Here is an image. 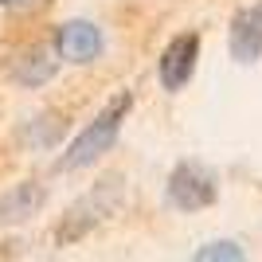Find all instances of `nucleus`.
Returning <instances> with one entry per match:
<instances>
[{"mask_svg": "<svg viewBox=\"0 0 262 262\" xmlns=\"http://www.w3.org/2000/svg\"><path fill=\"white\" fill-rule=\"evenodd\" d=\"M129 110H133V94L129 90H118V94L94 114V121L63 149V157L55 161V168H59V172H78V168H90L94 161H102V157L118 145L121 121L129 118Z\"/></svg>", "mask_w": 262, "mask_h": 262, "instance_id": "nucleus-1", "label": "nucleus"}, {"mask_svg": "<svg viewBox=\"0 0 262 262\" xmlns=\"http://www.w3.org/2000/svg\"><path fill=\"white\" fill-rule=\"evenodd\" d=\"M118 208H121V180H118V176H110V180H102L94 192H86V196L63 215V223H59V231H55V239L63 243V247H67V243H78L82 235H90L102 219H110Z\"/></svg>", "mask_w": 262, "mask_h": 262, "instance_id": "nucleus-2", "label": "nucleus"}, {"mask_svg": "<svg viewBox=\"0 0 262 262\" xmlns=\"http://www.w3.org/2000/svg\"><path fill=\"white\" fill-rule=\"evenodd\" d=\"M164 196L168 204L180 211H200V208H211L219 196V180L211 172L208 164L200 161H180L168 176V184H164Z\"/></svg>", "mask_w": 262, "mask_h": 262, "instance_id": "nucleus-3", "label": "nucleus"}, {"mask_svg": "<svg viewBox=\"0 0 262 262\" xmlns=\"http://www.w3.org/2000/svg\"><path fill=\"white\" fill-rule=\"evenodd\" d=\"M196 63H200V35L196 32L172 35V39L164 43V51H161V63H157L161 86L172 90V94L184 90L188 82H192V75H196Z\"/></svg>", "mask_w": 262, "mask_h": 262, "instance_id": "nucleus-4", "label": "nucleus"}, {"mask_svg": "<svg viewBox=\"0 0 262 262\" xmlns=\"http://www.w3.org/2000/svg\"><path fill=\"white\" fill-rule=\"evenodd\" d=\"M102 47H106L102 28L90 24V20H67V24L55 28V51H59V59H67V63H75V67L94 63L102 55Z\"/></svg>", "mask_w": 262, "mask_h": 262, "instance_id": "nucleus-5", "label": "nucleus"}, {"mask_svg": "<svg viewBox=\"0 0 262 262\" xmlns=\"http://www.w3.org/2000/svg\"><path fill=\"white\" fill-rule=\"evenodd\" d=\"M47 204V188L39 180H20L8 192H0V227H16L28 223L32 215H39V208Z\"/></svg>", "mask_w": 262, "mask_h": 262, "instance_id": "nucleus-6", "label": "nucleus"}, {"mask_svg": "<svg viewBox=\"0 0 262 262\" xmlns=\"http://www.w3.org/2000/svg\"><path fill=\"white\" fill-rule=\"evenodd\" d=\"M55 71H59V59H51L47 47H24V51H16L8 59V78L24 90H35L43 82H51Z\"/></svg>", "mask_w": 262, "mask_h": 262, "instance_id": "nucleus-7", "label": "nucleus"}, {"mask_svg": "<svg viewBox=\"0 0 262 262\" xmlns=\"http://www.w3.org/2000/svg\"><path fill=\"white\" fill-rule=\"evenodd\" d=\"M262 55V4L239 8L231 20V59L235 63H254Z\"/></svg>", "mask_w": 262, "mask_h": 262, "instance_id": "nucleus-8", "label": "nucleus"}, {"mask_svg": "<svg viewBox=\"0 0 262 262\" xmlns=\"http://www.w3.org/2000/svg\"><path fill=\"white\" fill-rule=\"evenodd\" d=\"M215 258L239 262V258H247V254H243V247H239V243H231V239H215V243H204V247L196 251V262H215Z\"/></svg>", "mask_w": 262, "mask_h": 262, "instance_id": "nucleus-9", "label": "nucleus"}, {"mask_svg": "<svg viewBox=\"0 0 262 262\" xmlns=\"http://www.w3.org/2000/svg\"><path fill=\"white\" fill-rule=\"evenodd\" d=\"M8 4H20V0H0V8H8Z\"/></svg>", "mask_w": 262, "mask_h": 262, "instance_id": "nucleus-10", "label": "nucleus"}]
</instances>
